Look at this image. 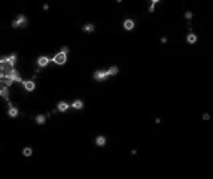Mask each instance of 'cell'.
I'll list each match as a JSON object with an SVG mask.
<instances>
[{
    "label": "cell",
    "instance_id": "cell-1",
    "mask_svg": "<svg viewBox=\"0 0 213 179\" xmlns=\"http://www.w3.org/2000/svg\"><path fill=\"white\" fill-rule=\"evenodd\" d=\"M27 24H28L27 17H25L24 15H19V16L11 23V27L12 28H20V27H27Z\"/></svg>",
    "mask_w": 213,
    "mask_h": 179
},
{
    "label": "cell",
    "instance_id": "cell-2",
    "mask_svg": "<svg viewBox=\"0 0 213 179\" xmlns=\"http://www.w3.org/2000/svg\"><path fill=\"white\" fill-rule=\"evenodd\" d=\"M67 55H68V54L60 51V52H57V54H56V55L53 56L51 60L55 63V64H57V65H64L67 63Z\"/></svg>",
    "mask_w": 213,
    "mask_h": 179
},
{
    "label": "cell",
    "instance_id": "cell-3",
    "mask_svg": "<svg viewBox=\"0 0 213 179\" xmlns=\"http://www.w3.org/2000/svg\"><path fill=\"white\" fill-rule=\"evenodd\" d=\"M108 78V72H106V70H99L93 74V79L99 80V82H103Z\"/></svg>",
    "mask_w": 213,
    "mask_h": 179
},
{
    "label": "cell",
    "instance_id": "cell-4",
    "mask_svg": "<svg viewBox=\"0 0 213 179\" xmlns=\"http://www.w3.org/2000/svg\"><path fill=\"white\" fill-rule=\"evenodd\" d=\"M49 62H51V59H49L48 56H39L38 60H36V64H38L40 68H44V67H47V65L49 64Z\"/></svg>",
    "mask_w": 213,
    "mask_h": 179
},
{
    "label": "cell",
    "instance_id": "cell-5",
    "mask_svg": "<svg viewBox=\"0 0 213 179\" xmlns=\"http://www.w3.org/2000/svg\"><path fill=\"white\" fill-rule=\"evenodd\" d=\"M21 84L24 86L25 91H28V92H32V91H35V88H36V84H35L33 80H23Z\"/></svg>",
    "mask_w": 213,
    "mask_h": 179
},
{
    "label": "cell",
    "instance_id": "cell-6",
    "mask_svg": "<svg viewBox=\"0 0 213 179\" xmlns=\"http://www.w3.org/2000/svg\"><path fill=\"white\" fill-rule=\"evenodd\" d=\"M69 104L67 103V102H64V100H61V102H59L57 103V106H56V108H57V111L59 112H66V111H68V108H69Z\"/></svg>",
    "mask_w": 213,
    "mask_h": 179
},
{
    "label": "cell",
    "instance_id": "cell-7",
    "mask_svg": "<svg viewBox=\"0 0 213 179\" xmlns=\"http://www.w3.org/2000/svg\"><path fill=\"white\" fill-rule=\"evenodd\" d=\"M123 27H124V30L131 31V30L134 28V21L132 20V19H125V20L123 21Z\"/></svg>",
    "mask_w": 213,
    "mask_h": 179
},
{
    "label": "cell",
    "instance_id": "cell-8",
    "mask_svg": "<svg viewBox=\"0 0 213 179\" xmlns=\"http://www.w3.org/2000/svg\"><path fill=\"white\" fill-rule=\"evenodd\" d=\"M81 30H83V32H85V34H92V32H95V24H92V23L84 24Z\"/></svg>",
    "mask_w": 213,
    "mask_h": 179
},
{
    "label": "cell",
    "instance_id": "cell-9",
    "mask_svg": "<svg viewBox=\"0 0 213 179\" xmlns=\"http://www.w3.org/2000/svg\"><path fill=\"white\" fill-rule=\"evenodd\" d=\"M71 107H72L73 110H81L83 107H84V102L80 99H76L72 102V104H71Z\"/></svg>",
    "mask_w": 213,
    "mask_h": 179
},
{
    "label": "cell",
    "instance_id": "cell-10",
    "mask_svg": "<svg viewBox=\"0 0 213 179\" xmlns=\"http://www.w3.org/2000/svg\"><path fill=\"white\" fill-rule=\"evenodd\" d=\"M17 115H19V108H17V107H14V106H10V108H8V116L17 118Z\"/></svg>",
    "mask_w": 213,
    "mask_h": 179
},
{
    "label": "cell",
    "instance_id": "cell-11",
    "mask_svg": "<svg viewBox=\"0 0 213 179\" xmlns=\"http://www.w3.org/2000/svg\"><path fill=\"white\" fill-rule=\"evenodd\" d=\"M95 143H96V146H99V147H103V146L106 145V138L104 135H99L96 138V140H95Z\"/></svg>",
    "mask_w": 213,
    "mask_h": 179
},
{
    "label": "cell",
    "instance_id": "cell-12",
    "mask_svg": "<svg viewBox=\"0 0 213 179\" xmlns=\"http://www.w3.org/2000/svg\"><path fill=\"white\" fill-rule=\"evenodd\" d=\"M119 67L117 65H112V67H109V68L106 70V72H108V76H116L117 74H119Z\"/></svg>",
    "mask_w": 213,
    "mask_h": 179
},
{
    "label": "cell",
    "instance_id": "cell-13",
    "mask_svg": "<svg viewBox=\"0 0 213 179\" xmlns=\"http://www.w3.org/2000/svg\"><path fill=\"white\" fill-rule=\"evenodd\" d=\"M186 43L188 44H195V43H197V36L195 34H188L186 35Z\"/></svg>",
    "mask_w": 213,
    "mask_h": 179
},
{
    "label": "cell",
    "instance_id": "cell-14",
    "mask_svg": "<svg viewBox=\"0 0 213 179\" xmlns=\"http://www.w3.org/2000/svg\"><path fill=\"white\" fill-rule=\"evenodd\" d=\"M45 120H47L45 116L44 115H41V114H39L38 116L35 118V122H36V124H39V126H43V124L45 123Z\"/></svg>",
    "mask_w": 213,
    "mask_h": 179
},
{
    "label": "cell",
    "instance_id": "cell-15",
    "mask_svg": "<svg viewBox=\"0 0 213 179\" xmlns=\"http://www.w3.org/2000/svg\"><path fill=\"white\" fill-rule=\"evenodd\" d=\"M21 154L24 155L25 158H28V156H32V154H33V150H32L31 147H24L23 150H21Z\"/></svg>",
    "mask_w": 213,
    "mask_h": 179
},
{
    "label": "cell",
    "instance_id": "cell-16",
    "mask_svg": "<svg viewBox=\"0 0 213 179\" xmlns=\"http://www.w3.org/2000/svg\"><path fill=\"white\" fill-rule=\"evenodd\" d=\"M5 60H7L10 64H12L15 67V64H16V59H17V56L15 55V54H12V55H10V56H7V58H4Z\"/></svg>",
    "mask_w": 213,
    "mask_h": 179
},
{
    "label": "cell",
    "instance_id": "cell-17",
    "mask_svg": "<svg viewBox=\"0 0 213 179\" xmlns=\"http://www.w3.org/2000/svg\"><path fill=\"white\" fill-rule=\"evenodd\" d=\"M184 16H185V19H186V20H190V19H192V17H193V14H192V12H190V11H186V12H185V15H184Z\"/></svg>",
    "mask_w": 213,
    "mask_h": 179
},
{
    "label": "cell",
    "instance_id": "cell-18",
    "mask_svg": "<svg viewBox=\"0 0 213 179\" xmlns=\"http://www.w3.org/2000/svg\"><path fill=\"white\" fill-rule=\"evenodd\" d=\"M60 51H63V52H66V54H68V52H69V47H68V45H63Z\"/></svg>",
    "mask_w": 213,
    "mask_h": 179
},
{
    "label": "cell",
    "instance_id": "cell-19",
    "mask_svg": "<svg viewBox=\"0 0 213 179\" xmlns=\"http://www.w3.org/2000/svg\"><path fill=\"white\" fill-rule=\"evenodd\" d=\"M209 119H210V115L208 114V112L203 114V120H209Z\"/></svg>",
    "mask_w": 213,
    "mask_h": 179
},
{
    "label": "cell",
    "instance_id": "cell-20",
    "mask_svg": "<svg viewBox=\"0 0 213 179\" xmlns=\"http://www.w3.org/2000/svg\"><path fill=\"white\" fill-rule=\"evenodd\" d=\"M155 7H156V4L151 3V6H149V12H153V11H155Z\"/></svg>",
    "mask_w": 213,
    "mask_h": 179
},
{
    "label": "cell",
    "instance_id": "cell-21",
    "mask_svg": "<svg viewBox=\"0 0 213 179\" xmlns=\"http://www.w3.org/2000/svg\"><path fill=\"white\" fill-rule=\"evenodd\" d=\"M43 8H44L45 11H48V10H49V6H48L47 3H45V4H43Z\"/></svg>",
    "mask_w": 213,
    "mask_h": 179
},
{
    "label": "cell",
    "instance_id": "cell-22",
    "mask_svg": "<svg viewBox=\"0 0 213 179\" xmlns=\"http://www.w3.org/2000/svg\"><path fill=\"white\" fill-rule=\"evenodd\" d=\"M155 122L158 124V123H161V119H160V118H156V119H155Z\"/></svg>",
    "mask_w": 213,
    "mask_h": 179
},
{
    "label": "cell",
    "instance_id": "cell-23",
    "mask_svg": "<svg viewBox=\"0 0 213 179\" xmlns=\"http://www.w3.org/2000/svg\"><path fill=\"white\" fill-rule=\"evenodd\" d=\"M167 40H168L167 38H161V43H167Z\"/></svg>",
    "mask_w": 213,
    "mask_h": 179
},
{
    "label": "cell",
    "instance_id": "cell-24",
    "mask_svg": "<svg viewBox=\"0 0 213 179\" xmlns=\"http://www.w3.org/2000/svg\"><path fill=\"white\" fill-rule=\"evenodd\" d=\"M160 0H151V3H153V4H156V3H158Z\"/></svg>",
    "mask_w": 213,
    "mask_h": 179
},
{
    "label": "cell",
    "instance_id": "cell-25",
    "mask_svg": "<svg viewBox=\"0 0 213 179\" xmlns=\"http://www.w3.org/2000/svg\"><path fill=\"white\" fill-rule=\"evenodd\" d=\"M116 1H117V3H121V1H123V0H116Z\"/></svg>",
    "mask_w": 213,
    "mask_h": 179
}]
</instances>
